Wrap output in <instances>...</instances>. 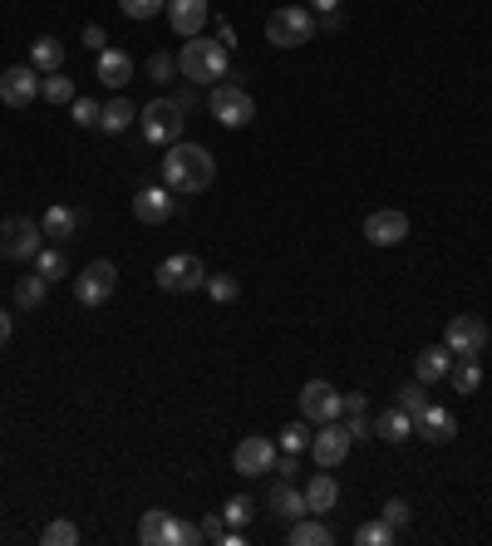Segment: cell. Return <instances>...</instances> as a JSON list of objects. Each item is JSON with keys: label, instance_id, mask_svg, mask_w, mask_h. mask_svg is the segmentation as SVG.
Segmentation results:
<instances>
[{"label": "cell", "instance_id": "1", "mask_svg": "<svg viewBox=\"0 0 492 546\" xmlns=\"http://www.w3.org/2000/svg\"><path fill=\"white\" fill-rule=\"evenodd\" d=\"M217 178V158L207 153V148H197V143H168V153H163V187L168 192H207Z\"/></svg>", "mask_w": 492, "mask_h": 546}, {"label": "cell", "instance_id": "2", "mask_svg": "<svg viewBox=\"0 0 492 546\" xmlns=\"http://www.w3.org/2000/svg\"><path fill=\"white\" fill-rule=\"evenodd\" d=\"M227 45L222 40H202V35H192L183 45V55H178V74H183L187 84H222L227 79Z\"/></svg>", "mask_w": 492, "mask_h": 546}, {"label": "cell", "instance_id": "3", "mask_svg": "<svg viewBox=\"0 0 492 546\" xmlns=\"http://www.w3.org/2000/svg\"><path fill=\"white\" fill-rule=\"evenodd\" d=\"M138 542L143 546H197V542H207V532L197 522L173 517L168 507H148L143 522H138Z\"/></svg>", "mask_w": 492, "mask_h": 546}, {"label": "cell", "instance_id": "4", "mask_svg": "<svg viewBox=\"0 0 492 546\" xmlns=\"http://www.w3.org/2000/svg\"><path fill=\"white\" fill-rule=\"evenodd\" d=\"M266 40L281 50H301L306 40H315V10L310 5H281L266 15Z\"/></svg>", "mask_w": 492, "mask_h": 546}, {"label": "cell", "instance_id": "5", "mask_svg": "<svg viewBox=\"0 0 492 546\" xmlns=\"http://www.w3.org/2000/svg\"><path fill=\"white\" fill-rule=\"evenodd\" d=\"M207 104H212V119L222 123V128H246V123L256 119V99L246 94L242 84H212Z\"/></svg>", "mask_w": 492, "mask_h": 546}, {"label": "cell", "instance_id": "6", "mask_svg": "<svg viewBox=\"0 0 492 546\" xmlns=\"http://www.w3.org/2000/svg\"><path fill=\"white\" fill-rule=\"evenodd\" d=\"M153 281L163 286V291H202L207 286V266L192 256V251H178V256H168V261H158V271H153Z\"/></svg>", "mask_w": 492, "mask_h": 546}, {"label": "cell", "instance_id": "7", "mask_svg": "<svg viewBox=\"0 0 492 546\" xmlns=\"http://www.w3.org/2000/svg\"><path fill=\"white\" fill-rule=\"evenodd\" d=\"M138 119H143V138L148 143H178L183 138V123H187L178 99H153Z\"/></svg>", "mask_w": 492, "mask_h": 546}, {"label": "cell", "instance_id": "8", "mask_svg": "<svg viewBox=\"0 0 492 546\" xmlns=\"http://www.w3.org/2000/svg\"><path fill=\"white\" fill-rule=\"evenodd\" d=\"M40 222H30V217H10V222H0V256L5 261H35V251H40Z\"/></svg>", "mask_w": 492, "mask_h": 546}, {"label": "cell", "instance_id": "9", "mask_svg": "<svg viewBox=\"0 0 492 546\" xmlns=\"http://www.w3.org/2000/svg\"><path fill=\"white\" fill-rule=\"evenodd\" d=\"M40 99V69L35 64H10L0 74V104L5 109H30Z\"/></svg>", "mask_w": 492, "mask_h": 546}, {"label": "cell", "instance_id": "10", "mask_svg": "<svg viewBox=\"0 0 492 546\" xmlns=\"http://www.w3.org/2000/svg\"><path fill=\"white\" fill-rule=\"evenodd\" d=\"M114 286H119V271H114V261H89L79 276H74V296H79V305H104L109 296H114Z\"/></svg>", "mask_w": 492, "mask_h": 546}, {"label": "cell", "instance_id": "11", "mask_svg": "<svg viewBox=\"0 0 492 546\" xmlns=\"http://www.w3.org/2000/svg\"><path fill=\"white\" fill-rule=\"evenodd\" d=\"M350 448H355V438H350V428L340 419H330V424H320V433H310V458L320 468H340L350 458Z\"/></svg>", "mask_w": 492, "mask_h": 546}, {"label": "cell", "instance_id": "12", "mask_svg": "<svg viewBox=\"0 0 492 546\" xmlns=\"http://www.w3.org/2000/svg\"><path fill=\"white\" fill-rule=\"evenodd\" d=\"M301 419L315 428L340 419V389H335L330 379H306V384H301Z\"/></svg>", "mask_w": 492, "mask_h": 546}, {"label": "cell", "instance_id": "13", "mask_svg": "<svg viewBox=\"0 0 492 546\" xmlns=\"http://www.w3.org/2000/svg\"><path fill=\"white\" fill-rule=\"evenodd\" d=\"M443 345H448L453 355H478V360H483V350H488V325H483L478 315H453L448 330H443Z\"/></svg>", "mask_w": 492, "mask_h": 546}, {"label": "cell", "instance_id": "14", "mask_svg": "<svg viewBox=\"0 0 492 546\" xmlns=\"http://www.w3.org/2000/svg\"><path fill=\"white\" fill-rule=\"evenodd\" d=\"M232 468H237L242 478L271 473V468H276V443L261 438V433H246L242 443H237V453H232Z\"/></svg>", "mask_w": 492, "mask_h": 546}, {"label": "cell", "instance_id": "15", "mask_svg": "<svg viewBox=\"0 0 492 546\" xmlns=\"http://www.w3.org/2000/svg\"><path fill=\"white\" fill-rule=\"evenodd\" d=\"M404 237H409V217H404V212L379 207V212H369L365 217V242L369 246H399Z\"/></svg>", "mask_w": 492, "mask_h": 546}, {"label": "cell", "instance_id": "16", "mask_svg": "<svg viewBox=\"0 0 492 546\" xmlns=\"http://www.w3.org/2000/svg\"><path fill=\"white\" fill-rule=\"evenodd\" d=\"M168 25L192 40V35H202L207 30V0H168Z\"/></svg>", "mask_w": 492, "mask_h": 546}, {"label": "cell", "instance_id": "17", "mask_svg": "<svg viewBox=\"0 0 492 546\" xmlns=\"http://www.w3.org/2000/svg\"><path fill=\"white\" fill-rule=\"evenodd\" d=\"M133 217H138L143 227L168 222V217H173V197H168V187H143V192L133 197Z\"/></svg>", "mask_w": 492, "mask_h": 546}, {"label": "cell", "instance_id": "18", "mask_svg": "<svg viewBox=\"0 0 492 546\" xmlns=\"http://www.w3.org/2000/svg\"><path fill=\"white\" fill-rule=\"evenodd\" d=\"M448 369H453V350H448V345H429V350L414 355V379H419V384L448 379Z\"/></svg>", "mask_w": 492, "mask_h": 546}, {"label": "cell", "instance_id": "19", "mask_svg": "<svg viewBox=\"0 0 492 546\" xmlns=\"http://www.w3.org/2000/svg\"><path fill=\"white\" fill-rule=\"evenodd\" d=\"M414 433L419 438H429V443H448L453 433H458V419L448 414V409H438V404H429L419 419H414Z\"/></svg>", "mask_w": 492, "mask_h": 546}, {"label": "cell", "instance_id": "20", "mask_svg": "<svg viewBox=\"0 0 492 546\" xmlns=\"http://www.w3.org/2000/svg\"><path fill=\"white\" fill-rule=\"evenodd\" d=\"M340 502V483L330 478V468H320L315 478L306 483V512H315V517H325L330 507Z\"/></svg>", "mask_w": 492, "mask_h": 546}, {"label": "cell", "instance_id": "21", "mask_svg": "<svg viewBox=\"0 0 492 546\" xmlns=\"http://www.w3.org/2000/svg\"><path fill=\"white\" fill-rule=\"evenodd\" d=\"M40 232H45L50 242H69V237L79 232V212H74V207H64V202H55V207L40 217Z\"/></svg>", "mask_w": 492, "mask_h": 546}, {"label": "cell", "instance_id": "22", "mask_svg": "<svg viewBox=\"0 0 492 546\" xmlns=\"http://www.w3.org/2000/svg\"><path fill=\"white\" fill-rule=\"evenodd\" d=\"M99 79L109 84V89H123L128 79H133V60H128V50H99Z\"/></svg>", "mask_w": 492, "mask_h": 546}, {"label": "cell", "instance_id": "23", "mask_svg": "<svg viewBox=\"0 0 492 546\" xmlns=\"http://www.w3.org/2000/svg\"><path fill=\"white\" fill-rule=\"evenodd\" d=\"M286 542H291V546H330V542H335V532H330L325 522H315V512H306L301 522H291V527H286Z\"/></svg>", "mask_w": 492, "mask_h": 546}, {"label": "cell", "instance_id": "24", "mask_svg": "<svg viewBox=\"0 0 492 546\" xmlns=\"http://www.w3.org/2000/svg\"><path fill=\"white\" fill-rule=\"evenodd\" d=\"M271 512H276L281 522H301V517H306V492H296L291 483H276L271 487Z\"/></svg>", "mask_w": 492, "mask_h": 546}, {"label": "cell", "instance_id": "25", "mask_svg": "<svg viewBox=\"0 0 492 546\" xmlns=\"http://www.w3.org/2000/svg\"><path fill=\"white\" fill-rule=\"evenodd\" d=\"M374 433H379L384 443H404V438H414V419L394 404L389 414H379V419H374Z\"/></svg>", "mask_w": 492, "mask_h": 546}, {"label": "cell", "instance_id": "26", "mask_svg": "<svg viewBox=\"0 0 492 546\" xmlns=\"http://www.w3.org/2000/svg\"><path fill=\"white\" fill-rule=\"evenodd\" d=\"M30 64H35L40 74H60L64 45L55 40V35H40V40H35V50H30Z\"/></svg>", "mask_w": 492, "mask_h": 546}, {"label": "cell", "instance_id": "27", "mask_svg": "<svg viewBox=\"0 0 492 546\" xmlns=\"http://www.w3.org/2000/svg\"><path fill=\"white\" fill-rule=\"evenodd\" d=\"M448 379H453L458 394H473V389L483 384V364H478V355H458V364L448 369Z\"/></svg>", "mask_w": 492, "mask_h": 546}, {"label": "cell", "instance_id": "28", "mask_svg": "<svg viewBox=\"0 0 492 546\" xmlns=\"http://www.w3.org/2000/svg\"><path fill=\"white\" fill-rule=\"evenodd\" d=\"M138 119V109H133V104H128V99H109V104H104V119H99V128H104V133H128V123Z\"/></svg>", "mask_w": 492, "mask_h": 546}, {"label": "cell", "instance_id": "29", "mask_svg": "<svg viewBox=\"0 0 492 546\" xmlns=\"http://www.w3.org/2000/svg\"><path fill=\"white\" fill-rule=\"evenodd\" d=\"M45 291H50V281H45L40 271H35V276H20V281H15V305H20V310H35V305L45 301Z\"/></svg>", "mask_w": 492, "mask_h": 546}, {"label": "cell", "instance_id": "30", "mask_svg": "<svg viewBox=\"0 0 492 546\" xmlns=\"http://www.w3.org/2000/svg\"><path fill=\"white\" fill-rule=\"evenodd\" d=\"M35 266H40V276H45V281L69 276V261H64V251H55V246H40V251H35Z\"/></svg>", "mask_w": 492, "mask_h": 546}, {"label": "cell", "instance_id": "31", "mask_svg": "<svg viewBox=\"0 0 492 546\" xmlns=\"http://www.w3.org/2000/svg\"><path fill=\"white\" fill-rule=\"evenodd\" d=\"M40 94H45L50 104H74V99H79L74 79H64V74H50V79H40Z\"/></svg>", "mask_w": 492, "mask_h": 546}, {"label": "cell", "instance_id": "32", "mask_svg": "<svg viewBox=\"0 0 492 546\" xmlns=\"http://www.w3.org/2000/svg\"><path fill=\"white\" fill-rule=\"evenodd\" d=\"M394 537H399V532H394L384 517H379V522H360V532H355L360 546H394Z\"/></svg>", "mask_w": 492, "mask_h": 546}, {"label": "cell", "instance_id": "33", "mask_svg": "<svg viewBox=\"0 0 492 546\" xmlns=\"http://www.w3.org/2000/svg\"><path fill=\"white\" fill-rule=\"evenodd\" d=\"M424 389H429V384H419V379H414V384H404V389H399V409H404V414H409V419H419V414H424V409H429V394H424Z\"/></svg>", "mask_w": 492, "mask_h": 546}, {"label": "cell", "instance_id": "34", "mask_svg": "<svg viewBox=\"0 0 492 546\" xmlns=\"http://www.w3.org/2000/svg\"><path fill=\"white\" fill-rule=\"evenodd\" d=\"M202 291H207L212 301H222V305H232V301H237V296H242V286H237V276H222V271H217V276H207V286H202Z\"/></svg>", "mask_w": 492, "mask_h": 546}, {"label": "cell", "instance_id": "35", "mask_svg": "<svg viewBox=\"0 0 492 546\" xmlns=\"http://www.w3.org/2000/svg\"><path fill=\"white\" fill-rule=\"evenodd\" d=\"M40 542H45V546H74V542H79V527H74V522H64V517H55V522L40 532Z\"/></svg>", "mask_w": 492, "mask_h": 546}, {"label": "cell", "instance_id": "36", "mask_svg": "<svg viewBox=\"0 0 492 546\" xmlns=\"http://www.w3.org/2000/svg\"><path fill=\"white\" fill-rule=\"evenodd\" d=\"M281 448H286V453H306L310 448V424L306 419H296V424L281 428Z\"/></svg>", "mask_w": 492, "mask_h": 546}, {"label": "cell", "instance_id": "37", "mask_svg": "<svg viewBox=\"0 0 492 546\" xmlns=\"http://www.w3.org/2000/svg\"><path fill=\"white\" fill-rule=\"evenodd\" d=\"M119 10L128 20H153V15L168 10V0H119Z\"/></svg>", "mask_w": 492, "mask_h": 546}, {"label": "cell", "instance_id": "38", "mask_svg": "<svg viewBox=\"0 0 492 546\" xmlns=\"http://www.w3.org/2000/svg\"><path fill=\"white\" fill-rule=\"evenodd\" d=\"M69 109H74V123H79V128H99V119H104V104H94V99H74Z\"/></svg>", "mask_w": 492, "mask_h": 546}, {"label": "cell", "instance_id": "39", "mask_svg": "<svg viewBox=\"0 0 492 546\" xmlns=\"http://www.w3.org/2000/svg\"><path fill=\"white\" fill-rule=\"evenodd\" d=\"M222 522H227V527H246V522H251V497H227Z\"/></svg>", "mask_w": 492, "mask_h": 546}, {"label": "cell", "instance_id": "40", "mask_svg": "<svg viewBox=\"0 0 492 546\" xmlns=\"http://www.w3.org/2000/svg\"><path fill=\"white\" fill-rule=\"evenodd\" d=\"M379 517H384V522H389L394 532H404V527H409V502H404V497H389Z\"/></svg>", "mask_w": 492, "mask_h": 546}, {"label": "cell", "instance_id": "41", "mask_svg": "<svg viewBox=\"0 0 492 546\" xmlns=\"http://www.w3.org/2000/svg\"><path fill=\"white\" fill-rule=\"evenodd\" d=\"M148 74H153V79H163V84H168V79H173V74H178V60H173V55H153V60H148Z\"/></svg>", "mask_w": 492, "mask_h": 546}, {"label": "cell", "instance_id": "42", "mask_svg": "<svg viewBox=\"0 0 492 546\" xmlns=\"http://www.w3.org/2000/svg\"><path fill=\"white\" fill-rule=\"evenodd\" d=\"M345 428H350V438L360 443V438H379L374 433V424H369V414H355V419H345Z\"/></svg>", "mask_w": 492, "mask_h": 546}, {"label": "cell", "instance_id": "43", "mask_svg": "<svg viewBox=\"0 0 492 546\" xmlns=\"http://www.w3.org/2000/svg\"><path fill=\"white\" fill-rule=\"evenodd\" d=\"M84 45H89V50H109V35H104V25H84Z\"/></svg>", "mask_w": 492, "mask_h": 546}, {"label": "cell", "instance_id": "44", "mask_svg": "<svg viewBox=\"0 0 492 546\" xmlns=\"http://www.w3.org/2000/svg\"><path fill=\"white\" fill-rule=\"evenodd\" d=\"M202 532H207V542H222V537H227V522H222V517H207Z\"/></svg>", "mask_w": 492, "mask_h": 546}, {"label": "cell", "instance_id": "45", "mask_svg": "<svg viewBox=\"0 0 492 546\" xmlns=\"http://www.w3.org/2000/svg\"><path fill=\"white\" fill-rule=\"evenodd\" d=\"M10 335H15V320H10V310H0V345H10Z\"/></svg>", "mask_w": 492, "mask_h": 546}, {"label": "cell", "instance_id": "46", "mask_svg": "<svg viewBox=\"0 0 492 546\" xmlns=\"http://www.w3.org/2000/svg\"><path fill=\"white\" fill-rule=\"evenodd\" d=\"M306 5L315 15H335V10H340V0H306Z\"/></svg>", "mask_w": 492, "mask_h": 546}]
</instances>
